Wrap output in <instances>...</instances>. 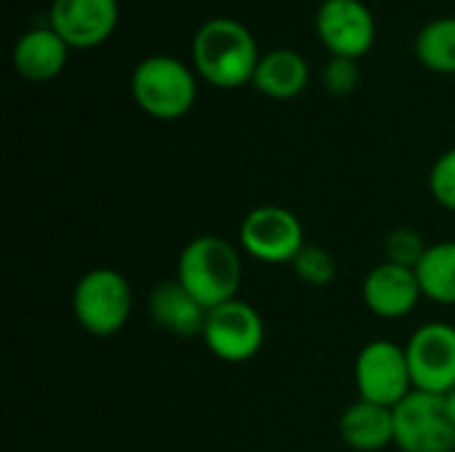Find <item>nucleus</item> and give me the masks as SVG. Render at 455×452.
I'll return each mask as SVG.
<instances>
[{
  "instance_id": "7ed1b4c3",
  "label": "nucleus",
  "mask_w": 455,
  "mask_h": 452,
  "mask_svg": "<svg viewBox=\"0 0 455 452\" xmlns=\"http://www.w3.org/2000/svg\"><path fill=\"white\" fill-rule=\"evenodd\" d=\"M133 312V290L117 269L85 272L72 293V314L77 325L99 338H109L128 325Z\"/></svg>"
},
{
  "instance_id": "a211bd4d",
  "label": "nucleus",
  "mask_w": 455,
  "mask_h": 452,
  "mask_svg": "<svg viewBox=\"0 0 455 452\" xmlns=\"http://www.w3.org/2000/svg\"><path fill=\"white\" fill-rule=\"evenodd\" d=\"M419 61L440 75H455V16L429 21L416 37Z\"/></svg>"
},
{
  "instance_id": "f3484780",
  "label": "nucleus",
  "mask_w": 455,
  "mask_h": 452,
  "mask_svg": "<svg viewBox=\"0 0 455 452\" xmlns=\"http://www.w3.org/2000/svg\"><path fill=\"white\" fill-rule=\"evenodd\" d=\"M416 277L424 298L440 306H455V240L429 245L416 266Z\"/></svg>"
},
{
  "instance_id": "4be33fe9",
  "label": "nucleus",
  "mask_w": 455,
  "mask_h": 452,
  "mask_svg": "<svg viewBox=\"0 0 455 452\" xmlns=\"http://www.w3.org/2000/svg\"><path fill=\"white\" fill-rule=\"evenodd\" d=\"M323 83L325 88L333 93V96H349L357 83H360V67L355 59H341V56H333L328 64H325V72H323Z\"/></svg>"
},
{
  "instance_id": "ddd939ff",
  "label": "nucleus",
  "mask_w": 455,
  "mask_h": 452,
  "mask_svg": "<svg viewBox=\"0 0 455 452\" xmlns=\"http://www.w3.org/2000/svg\"><path fill=\"white\" fill-rule=\"evenodd\" d=\"M147 309L160 330L179 336V338H192V336L203 338L208 309L179 280L157 282L149 293Z\"/></svg>"
},
{
  "instance_id": "20e7f679",
  "label": "nucleus",
  "mask_w": 455,
  "mask_h": 452,
  "mask_svg": "<svg viewBox=\"0 0 455 452\" xmlns=\"http://www.w3.org/2000/svg\"><path fill=\"white\" fill-rule=\"evenodd\" d=\"M131 91L136 104L155 120L184 117L197 99V80L192 69L173 56L144 59L131 77Z\"/></svg>"
},
{
  "instance_id": "f257e3e1",
  "label": "nucleus",
  "mask_w": 455,
  "mask_h": 452,
  "mask_svg": "<svg viewBox=\"0 0 455 452\" xmlns=\"http://www.w3.org/2000/svg\"><path fill=\"white\" fill-rule=\"evenodd\" d=\"M192 61L205 83L216 88H240L253 83L261 53L248 27L219 16L197 29L192 40Z\"/></svg>"
},
{
  "instance_id": "9b49d317",
  "label": "nucleus",
  "mask_w": 455,
  "mask_h": 452,
  "mask_svg": "<svg viewBox=\"0 0 455 452\" xmlns=\"http://www.w3.org/2000/svg\"><path fill=\"white\" fill-rule=\"evenodd\" d=\"M117 13V0H53L48 27L69 48H93L115 32Z\"/></svg>"
},
{
  "instance_id": "aec40b11",
  "label": "nucleus",
  "mask_w": 455,
  "mask_h": 452,
  "mask_svg": "<svg viewBox=\"0 0 455 452\" xmlns=\"http://www.w3.org/2000/svg\"><path fill=\"white\" fill-rule=\"evenodd\" d=\"M427 242L424 237L416 232V229H408V226H400L395 232H389L387 242H384V253L389 264H397V266H408V269H416L419 261L424 258L427 253Z\"/></svg>"
},
{
  "instance_id": "4468645a",
  "label": "nucleus",
  "mask_w": 455,
  "mask_h": 452,
  "mask_svg": "<svg viewBox=\"0 0 455 452\" xmlns=\"http://www.w3.org/2000/svg\"><path fill=\"white\" fill-rule=\"evenodd\" d=\"M69 45L51 27L27 29L13 45V67L29 83H48L67 67Z\"/></svg>"
},
{
  "instance_id": "6ab92c4d",
  "label": "nucleus",
  "mask_w": 455,
  "mask_h": 452,
  "mask_svg": "<svg viewBox=\"0 0 455 452\" xmlns=\"http://www.w3.org/2000/svg\"><path fill=\"white\" fill-rule=\"evenodd\" d=\"M291 266H293L296 277L312 288H328L339 274V264H336L333 253L320 245H304V250L296 256V261Z\"/></svg>"
},
{
  "instance_id": "423d86ee",
  "label": "nucleus",
  "mask_w": 455,
  "mask_h": 452,
  "mask_svg": "<svg viewBox=\"0 0 455 452\" xmlns=\"http://www.w3.org/2000/svg\"><path fill=\"white\" fill-rule=\"evenodd\" d=\"M395 445L403 452H455V424L445 397L411 392L395 408Z\"/></svg>"
},
{
  "instance_id": "f03ea898",
  "label": "nucleus",
  "mask_w": 455,
  "mask_h": 452,
  "mask_svg": "<svg viewBox=\"0 0 455 452\" xmlns=\"http://www.w3.org/2000/svg\"><path fill=\"white\" fill-rule=\"evenodd\" d=\"M176 280L211 312L232 298H237L243 282V256L240 248L216 234H200L184 245Z\"/></svg>"
},
{
  "instance_id": "412c9836",
  "label": "nucleus",
  "mask_w": 455,
  "mask_h": 452,
  "mask_svg": "<svg viewBox=\"0 0 455 452\" xmlns=\"http://www.w3.org/2000/svg\"><path fill=\"white\" fill-rule=\"evenodd\" d=\"M429 189L435 194V200L448 208L455 210V147L443 152L437 157V163L432 165V173H429Z\"/></svg>"
},
{
  "instance_id": "2eb2a0df",
  "label": "nucleus",
  "mask_w": 455,
  "mask_h": 452,
  "mask_svg": "<svg viewBox=\"0 0 455 452\" xmlns=\"http://www.w3.org/2000/svg\"><path fill=\"white\" fill-rule=\"evenodd\" d=\"M341 442L355 452H381L395 445V410L365 400L349 405L339 421Z\"/></svg>"
},
{
  "instance_id": "6e6552de",
  "label": "nucleus",
  "mask_w": 455,
  "mask_h": 452,
  "mask_svg": "<svg viewBox=\"0 0 455 452\" xmlns=\"http://www.w3.org/2000/svg\"><path fill=\"white\" fill-rule=\"evenodd\" d=\"M264 338H267L264 317L248 301L240 298H232L211 309L203 328V341L208 352L221 362H232V365L256 357L264 346Z\"/></svg>"
},
{
  "instance_id": "5701e85b",
  "label": "nucleus",
  "mask_w": 455,
  "mask_h": 452,
  "mask_svg": "<svg viewBox=\"0 0 455 452\" xmlns=\"http://www.w3.org/2000/svg\"><path fill=\"white\" fill-rule=\"evenodd\" d=\"M445 405H448V413H451V418H453L455 424V389L445 394Z\"/></svg>"
},
{
  "instance_id": "39448f33",
  "label": "nucleus",
  "mask_w": 455,
  "mask_h": 452,
  "mask_svg": "<svg viewBox=\"0 0 455 452\" xmlns=\"http://www.w3.org/2000/svg\"><path fill=\"white\" fill-rule=\"evenodd\" d=\"M355 386L360 400L395 410L411 392H416L405 346L389 338L365 344L355 360Z\"/></svg>"
},
{
  "instance_id": "0eeeda50",
  "label": "nucleus",
  "mask_w": 455,
  "mask_h": 452,
  "mask_svg": "<svg viewBox=\"0 0 455 452\" xmlns=\"http://www.w3.org/2000/svg\"><path fill=\"white\" fill-rule=\"evenodd\" d=\"M304 245L301 218L283 205L253 208L240 224V250L261 264H293Z\"/></svg>"
},
{
  "instance_id": "9d476101",
  "label": "nucleus",
  "mask_w": 455,
  "mask_h": 452,
  "mask_svg": "<svg viewBox=\"0 0 455 452\" xmlns=\"http://www.w3.org/2000/svg\"><path fill=\"white\" fill-rule=\"evenodd\" d=\"M317 37L341 59H360L373 48L376 21L363 0H325L317 11Z\"/></svg>"
},
{
  "instance_id": "f8f14e48",
  "label": "nucleus",
  "mask_w": 455,
  "mask_h": 452,
  "mask_svg": "<svg viewBox=\"0 0 455 452\" xmlns=\"http://www.w3.org/2000/svg\"><path fill=\"white\" fill-rule=\"evenodd\" d=\"M424 298L416 269L381 261L363 280V301L381 320H403L413 314Z\"/></svg>"
},
{
  "instance_id": "1a4fd4ad",
  "label": "nucleus",
  "mask_w": 455,
  "mask_h": 452,
  "mask_svg": "<svg viewBox=\"0 0 455 452\" xmlns=\"http://www.w3.org/2000/svg\"><path fill=\"white\" fill-rule=\"evenodd\" d=\"M416 392L445 397L455 389V328L448 322L421 325L405 344Z\"/></svg>"
},
{
  "instance_id": "dca6fc26",
  "label": "nucleus",
  "mask_w": 455,
  "mask_h": 452,
  "mask_svg": "<svg viewBox=\"0 0 455 452\" xmlns=\"http://www.w3.org/2000/svg\"><path fill=\"white\" fill-rule=\"evenodd\" d=\"M307 83H309V64L304 61L301 53L291 48H277L264 53L253 75L256 91L277 101L296 99L307 88Z\"/></svg>"
}]
</instances>
